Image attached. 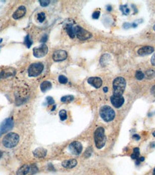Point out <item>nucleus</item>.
I'll return each instance as SVG.
<instances>
[{
  "label": "nucleus",
  "mask_w": 155,
  "mask_h": 175,
  "mask_svg": "<svg viewBox=\"0 0 155 175\" xmlns=\"http://www.w3.org/2000/svg\"><path fill=\"white\" fill-rule=\"evenodd\" d=\"M48 47L45 44H42L39 47L33 48V55L37 58H40L47 55Z\"/></svg>",
  "instance_id": "8"
},
{
  "label": "nucleus",
  "mask_w": 155,
  "mask_h": 175,
  "mask_svg": "<svg viewBox=\"0 0 155 175\" xmlns=\"http://www.w3.org/2000/svg\"><path fill=\"white\" fill-rule=\"evenodd\" d=\"M52 88V83L49 81H44L40 84V89L42 92L45 93Z\"/></svg>",
  "instance_id": "19"
},
{
  "label": "nucleus",
  "mask_w": 155,
  "mask_h": 175,
  "mask_svg": "<svg viewBox=\"0 0 155 175\" xmlns=\"http://www.w3.org/2000/svg\"><path fill=\"white\" fill-rule=\"evenodd\" d=\"M44 69V65L40 62L32 63L30 65L27 73L30 77H36L38 76L42 72Z\"/></svg>",
  "instance_id": "5"
},
{
  "label": "nucleus",
  "mask_w": 155,
  "mask_h": 175,
  "mask_svg": "<svg viewBox=\"0 0 155 175\" xmlns=\"http://www.w3.org/2000/svg\"><path fill=\"white\" fill-rule=\"evenodd\" d=\"M68 148L72 154L79 155L82 152L83 146L79 142H73L69 145Z\"/></svg>",
  "instance_id": "9"
},
{
  "label": "nucleus",
  "mask_w": 155,
  "mask_h": 175,
  "mask_svg": "<svg viewBox=\"0 0 155 175\" xmlns=\"http://www.w3.org/2000/svg\"><path fill=\"white\" fill-rule=\"evenodd\" d=\"M131 27V25L130 24V23H124V25H123V27L124 28V29H129L130 27Z\"/></svg>",
  "instance_id": "36"
},
{
  "label": "nucleus",
  "mask_w": 155,
  "mask_h": 175,
  "mask_svg": "<svg viewBox=\"0 0 155 175\" xmlns=\"http://www.w3.org/2000/svg\"><path fill=\"white\" fill-rule=\"evenodd\" d=\"M58 81L62 84H65L67 83V78L64 75H60L58 78Z\"/></svg>",
  "instance_id": "28"
},
{
  "label": "nucleus",
  "mask_w": 155,
  "mask_h": 175,
  "mask_svg": "<svg viewBox=\"0 0 155 175\" xmlns=\"http://www.w3.org/2000/svg\"><path fill=\"white\" fill-rule=\"evenodd\" d=\"M33 154L36 158H39V159L44 158L47 155V150L42 147H39L34 151Z\"/></svg>",
  "instance_id": "15"
},
{
  "label": "nucleus",
  "mask_w": 155,
  "mask_h": 175,
  "mask_svg": "<svg viewBox=\"0 0 155 175\" xmlns=\"http://www.w3.org/2000/svg\"><path fill=\"white\" fill-rule=\"evenodd\" d=\"M151 93L154 96H155V85L151 88Z\"/></svg>",
  "instance_id": "39"
},
{
  "label": "nucleus",
  "mask_w": 155,
  "mask_h": 175,
  "mask_svg": "<svg viewBox=\"0 0 155 175\" xmlns=\"http://www.w3.org/2000/svg\"><path fill=\"white\" fill-rule=\"evenodd\" d=\"M46 101H47L48 105H53V104H54V99H53L52 97H50V96H48V97L46 98Z\"/></svg>",
  "instance_id": "32"
},
{
  "label": "nucleus",
  "mask_w": 155,
  "mask_h": 175,
  "mask_svg": "<svg viewBox=\"0 0 155 175\" xmlns=\"http://www.w3.org/2000/svg\"><path fill=\"white\" fill-rule=\"evenodd\" d=\"M94 140L95 146L98 148H102L105 146L106 142V137L105 135L104 128L99 127L95 131Z\"/></svg>",
  "instance_id": "2"
},
{
  "label": "nucleus",
  "mask_w": 155,
  "mask_h": 175,
  "mask_svg": "<svg viewBox=\"0 0 155 175\" xmlns=\"http://www.w3.org/2000/svg\"><path fill=\"white\" fill-rule=\"evenodd\" d=\"M74 100V97L73 95H65L61 98V101L62 103H69Z\"/></svg>",
  "instance_id": "21"
},
{
  "label": "nucleus",
  "mask_w": 155,
  "mask_h": 175,
  "mask_svg": "<svg viewBox=\"0 0 155 175\" xmlns=\"http://www.w3.org/2000/svg\"><path fill=\"white\" fill-rule=\"evenodd\" d=\"M30 166H28L27 164H25V165L22 166L20 168L17 170V175H26L30 172Z\"/></svg>",
  "instance_id": "18"
},
{
  "label": "nucleus",
  "mask_w": 155,
  "mask_h": 175,
  "mask_svg": "<svg viewBox=\"0 0 155 175\" xmlns=\"http://www.w3.org/2000/svg\"><path fill=\"white\" fill-rule=\"evenodd\" d=\"M88 83L95 88H98L102 86V80L98 77H91L88 79Z\"/></svg>",
  "instance_id": "12"
},
{
  "label": "nucleus",
  "mask_w": 155,
  "mask_h": 175,
  "mask_svg": "<svg viewBox=\"0 0 155 175\" xmlns=\"http://www.w3.org/2000/svg\"><path fill=\"white\" fill-rule=\"evenodd\" d=\"M120 9H121V11L122 12V13L124 14V15H128V14H129V12H130V10H129V9L127 7V5H126V4L121 6L120 7Z\"/></svg>",
  "instance_id": "24"
},
{
  "label": "nucleus",
  "mask_w": 155,
  "mask_h": 175,
  "mask_svg": "<svg viewBox=\"0 0 155 175\" xmlns=\"http://www.w3.org/2000/svg\"><path fill=\"white\" fill-rule=\"evenodd\" d=\"M155 75V70H149L146 72V76L148 78H153Z\"/></svg>",
  "instance_id": "27"
},
{
  "label": "nucleus",
  "mask_w": 155,
  "mask_h": 175,
  "mask_svg": "<svg viewBox=\"0 0 155 175\" xmlns=\"http://www.w3.org/2000/svg\"><path fill=\"white\" fill-rule=\"evenodd\" d=\"M47 40V34H45V35L42 37L40 42H42V44H45V42Z\"/></svg>",
  "instance_id": "35"
},
{
  "label": "nucleus",
  "mask_w": 155,
  "mask_h": 175,
  "mask_svg": "<svg viewBox=\"0 0 155 175\" xmlns=\"http://www.w3.org/2000/svg\"><path fill=\"white\" fill-rule=\"evenodd\" d=\"M67 57V52L65 50H56L54 52V53L53 55V59L55 62H60V61L65 60Z\"/></svg>",
  "instance_id": "10"
},
{
  "label": "nucleus",
  "mask_w": 155,
  "mask_h": 175,
  "mask_svg": "<svg viewBox=\"0 0 155 175\" xmlns=\"http://www.w3.org/2000/svg\"><path fill=\"white\" fill-rule=\"evenodd\" d=\"M153 136L155 137V131H154V133H153Z\"/></svg>",
  "instance_id": "46"
},
{
  "label": "nucleus",
  "mask_w": 155,
  "mask_h": 175,
  "mask_svg": "<svg viewBox=\"0 0 155 175\" xmlns=\"http://www.w3.org/2000/svg\"><path fill=\"white\" fill-rule=\"evenodd\" d=\"M99 16H100V12L98 11H96V12H94L93 14H92V17L93 19H95V20H97L99 18Z\"/></svg>",
  "instance_id": "34"
},
{
  "label": "nucleus",
  "mask_w": 155,
  "mask_h": 175,
  "mask_svg": "<svg viewBox=\"0 0 155 175\" xmlns=\"http://www.w3.org/2000/svg\"><path fill=\"white\" fill-rule=\"evenodd\" d=\"M135 77H136V78L137 79V80H139V81H141V80H142L144 78V74L142 73V71H136V74H135Z\"/></svg>",
  "instance_id": "26"
},
{
  "label": "nucleus",
  "mask_w": 155,
  "mask_h": 175,
  "mask_svg": "<svg viewBox=\"0 0 155 175\" xmlns=\"http://www.w3.org/2000/svg\"><path fill=\"white\" fill-rule=\"evenodd\" d=\"M103 91H104L105 93H106V92H108V88H107V87L103 88Z\"/></svg>",
  "instance_id": "40"
},
{
  "label": "nucleus",
  "mask_w": 155,
  "mask_h": 175,
  "mask_svg": "<svg viewBox=\"0 0 155 175\" xmlns=\"http://www.w3.org/2000/svg\"><path fill=\"white\" fill-rule=\"evenodd\" d=\"M153 175H155V169H154V172H153Z\"/></svg>",
  "instance_id": "45"
},
{
  "label": "nucleus",
  "mask_w": 155,
  "mask_h": 175,
  "mask_svg": "<svg viewBox=\"0 0 155 175\" xmlns=\"http://www.w3.org/2000/svg\"><path fill=\"white\" fill-rule=\"evenodd\" d=\"M55 107H56V106H53V108H52V111H53L55 109Z\"/></svg>",
  "instance_id": "43"
},
{
  "label": "nucleus",
  "mask_w": 155,
  "mask_h": 175,
  "mask_svg": "<svg viewBox=\"0 0 155 175\" xmlns=\"http://www.w3.org/2000/svg\"><path fill=\"white\" fill-rule=\"evenodd\" d=\"M92 152H93V149H92V148H91V147H88V148L86 149L85 154H84V156L86 157V158L90 157L91 155L92 154Z\"/></svg>",
  "instance_id": "29"
},
{
  "label": "nucleus",
  "mask_w": 155,
  "mask_h": 175,
  "mask_svg": "<svg viewBox=\"0 0 155 175\" xmlns=\"http://www.w3.org/2000/svg\"><path fill=\"white\" fill-rule=\"evenodd\" d=\"M19 141H20L19 135L13 132H11V133L7 134L4 137L2 140V144L6 148H11L16 146Z\"/></svg>",
  "instance_id": "1"
},
{
  "label": "nucleus",
  "mask_w": 155,
  "mask_h": 175,
  "mask_svg": "<svg viewBox=\"0 0 155 175\" xmlns=\"http://www.w3.org/2000/svg\"><path fill=\"white\" fill-rule=\"evenodd\" d=\"M126 83L123 77H118L113 82L114 88V95H122L124 92Z\"/></svg>",
  "instance_id": "3"
},
{
  "label": "nucleus",
  "mask_w": 155,
  "mask_h": 175,
  "mask_svg": "<svg viewBox=\"0 0 155 175\" xmlns=\"http://www.w3.org/2000/svg\"><path fill=\"white\" fill-rule=\"evenodd\" d=\"M107 8H108V9H107L108 11H111V6L108 5V6H107Z\"/></svg>",
  "instance_id": "41"
},
{
  "label": "nucleus",
  "mask_w": 155,
  "mask_h": 175,
  "mask_svg": "<svg viewBox=\"0 0 155 175\" xmlns=\"http://www.w3.org/2000/svg\"><path fill=\"white\" fill-rule=\"evenodd\" d=\"M139 156V148H134V152L131 155V157L132 159H137Z\"/></svg>",
  "instance_id": "22"
},
{
  "label": "nucleus",
  "mask_w": 155,
  "mask_h": 175,
  "mask_svg": "<svg viewBox=\"0 0 155 175\" xmlns=\"http://www.w3.org/2000/svg\"><path fill=\"white\" fill-rule=\"evenodd\" d=\"M66 31H67V34L70 36V37L71 38H74L75 34L74 32V27H73L72 25H68L66 27Z\"/></svg>",
  "instance_id": "20"
},
{
  "label": "nucleus",
  "mask_w": 155,
  "mask_h": 175,
  "mask_svg": "<svg viewBox=\"0 0 155 175\" xmlns=\"http://www.w3.org/2000/svg\"><path fill=\"white\" fill-rule=\"evenodd\" d=\"M99 114L102 119L106 122L113 121L115 118V111L108 106H102L99 111Z\"/></svg>",
  "instance_id": "4"
},
{
  "label": "nucleus",
  "mask_w": 155,
  "mask_h": 175,
  "mask_svg": "<svg viewBox=\"0 0 155 175\" xmlns=\"http://www.w3.org/2000/svg\"><path fill=\"white\" fill-rule=\"evenodd\" d=\"M16 70L14 68H7L4 70H2L0 73V78H6L10 76H13L15 75Z\"/></svg>",
  "instance_id": "16"
},
{
  "label": "nucleus",
  "mask_w": 155,
  "mask_h": 175,
  "mask_svg": "<svg viewBox=\"0 0 155 175\" xmlns=\"http://www.w3.org/2000/svg\"><path fill=\"white\" fill-rule=\"evenodd\" d=\"M136 26H137V25H136V23H133V24H131V27H136Z\"/></svg>",
  "instance_id": "42"
},
{
  "label": "nucleus",
  "mask_w": 155,
  "mask_h": 175,
  "mask_svg": "<svg viewBox=\"0 0 155 175\" xmlns=\"http://www.w3.org/2000/svg\"><path fill=\"white\" fill-rule=\"evenodd\" d=\"M154 50H155L154 47H150V46H145V47H141L140 49H139L137 53L140 56H144V55H148L152 53Z\"/></svg>",
  "instance_id": "14"
},
{
  "label": "nucleus",
  "mask_w": 155,
  "mask_h": 175,
  "mask_svg": "<svg viewBox=\"0 0 155 175\" xmlns=\"http://www.w3.org/2000/svg\"><path fill=\"white\" fill-rule=\"evenodd\" d=\"M39 2L42 7H47V5H49L50 1H49V0H39Z\"/></svg>",
  "instance_id": "31"
},
{
  "label": "nucleus",
  "mask_w": 155,
  "mask_h": 175,
  "mask_svg": "<svg viewBox=\"0 0 155 175\" xmlns=\"http://www.w3.org/2000/svg\"><path fill=\"white\" fill-rule=\"evenodd\" d=\"M151 63L152 64V65L155 66V54L153 55V56L151 58Z\"/></svg>",
  "instance_id": "37"
},
{
  "label": "nucleus",
  "mask_w": 155,
  "mask_h": 175,
  "mask_svg": "<svg viewBox=\"0 0 155 175\" xmlns=\"http://www.w3.org/2000/svg\"><path fill=\"white\" fill-rule=\"evenodd\" d=\"M1 42H2V39H0V43H1Z\"/></svg>",
  "instance_id": "47"
},
{
  "label": "nucleus",
  "mask_w": 155,
  "mask_h": 175,
  "mask_svg": "<svg viewBox=\"0 0 155 175\" xmlns=\"http://www.w3.org/2000/svg\"><path fill=\"white\" fill-rule=\"evenodd\" d=\"M25 13H26V8H25V7L20 6L14 12L12 17H13V18L14 20H18V19L22 18V17H24Z\"/></svg>",
  "instance_id": "13"
},
{
  "label": "nucleus",
  "mask_w": 155,
  "mask_h": 175,
  "mask_svg": "<svg viewBox=\"0 0 155 175\" xmlns=\"http://www.w3.org/2000/svg\"><path fill=\"white\" fill-rule=\"evenodd\" d=\"M1 156H2V152H1V151H0V158L1 157Z\"/></svg>",
  "instance_id": "44"
},
{
  "label": "nucleus",
  "mask_w": 155,
  "mask_h": 175,
  "mask_svg": "<svg viewBox=\"0 0 155 175\" xmlns=\"http://www.w3.org/2000/svg\"><path fill=\"white\" fill-rule=\"evenodd\" d=\"M24 43L26 45V46H27L28 48H30V47H31V45H32V41L31 39H30V35H27V36L25 37V41H24Z\"/></svg>",
  "instance_id": "23"
},
{
  "label": "nucleus",
  "mask_w": 155,
  "mask_h": 175,
  "mask_svg": "<svg viewBox=\"0 0 155 175\" xmlns=\"http://www.w3.org/2000/svg\"><path fill=\"white\" fill-rule=\"evenodd\" d=\"M153 29H154V30H155V26H154V27H153Z\"/></svg>",
  "instance_id": "48"
},
{
  "label": "nucleus",
  "mask_w": 155,
  "mask_h": 175,
  "mask_svg": "<svg viewBox=\"0 0 155 175\" xmlns=\"http://www.w3.org/2000/svg\"><path fill=\"white\" fill-rule=\"evenodd\" d=\"M30 172H31V174H34V173H36L38 171L37 167L35 165H32V167H30Z\"/></svg>",
  "instance_id": "33"
},
{
  "label": "nucleus",
  "mask_w": 155,
  "mask_h": 175,
  "mask_svg": "<svg viewBox=\"0 0 155 175\" xmlns=\"http://www.w3.org/2000/svg\"><path fill=\"white\" fill-rule=\"evenodd\" d=\"M77 165V161L75 159H70V160H65L62 163V166L65 168L72 169L75 167Z\"/></svg>",
  "instance_id": "17"
},
{
  "label": "nucleus",
  "mask_w": 155,
  "mask_h": 175,
  "mask_svg": "<svg viewBox=\"0 0 155 175\" xmlns=\"http://www.w3.org/2000/svg\"><path fill=\"white\" fill-rule=\"evenodd\" d=\"M14 126V122L12 118H7L4 119L0 125V136L6 134L9 131L12 129Z\"/></svg>",
  "instance_id": "7"
},
{
  "label": "nucleus",
  "mask_w": 155,
  "mask_h": 175,
  "mask_svg": "<svg viewBox=\"0 0 155 175\" xmlns=\"http://www.w3.org/2000/svg\"><path fill=\"white\" fill-rule=\"evenodd\" d=\"M133 139H136V141H139V140L140 139V136H139L138 134H134V135H133Z\"/></svg>",
  "instance_id": "38"
},
{
  "label": "nucleus",
  "mask_w": 155,
  "mask_h": 175,
  "mask_svg": "<svg viewBox=\"0 0 155 175\" xmlns=\"http://www.w3.org/2000/svg\"><path fill=\"white\" fill-rule=\"evenodd\" d=\"M111 102L116 108H120L124 103V98L122 95H113L111 97Z\"/></svg>",
  "instance_id": "11"
},
{
  "label": "nucleus",
  "mask_w": 155,
  "mask_h": 175,
  "mask_svg": "<svg viewBox=\"0 0 155 175\" xmlns=\"http://www.w3.org/2000/svg\"><path fill=\"white\" fill-rule=\"evenodd\" d=\"M59 116L61 121H65L67 118V113L65 110H61L59 113Z\"/></svg>",
  "instance_id": "25"
},
{
  "label": "nucleus",
  "mask_w": 155,
  "mask_h": 175,
  "mask_svg": "<svg viewBox=\"0 0 155 175\" xmlns=\"http://www.w3.org/2000/svg\"><path fill=\"white\" fill-rule=\"evenodd\" d=\"M45 14L44 12H41V13L38 14L37 20H39L40 22H42L43 21L45 20Z\"/></svg>",
  "instance_id": "30"
},
{
  "label": "nucleus",
  "mask_w": 155,
  "mask_h": 175,
  "mask_svg": "<svg viewBox=\"0 0 155 175\" xmlns=\"http://www.w3.org/2000/svg\"><path fill=\"white\" fill-rule=\"evenodd\" d=\"M74 32L75 36L81 40H86L92 37V34L80 26L74 27Z\"/></svg>",
  "instance_id": "6"
}]
</instances>
